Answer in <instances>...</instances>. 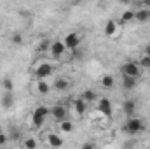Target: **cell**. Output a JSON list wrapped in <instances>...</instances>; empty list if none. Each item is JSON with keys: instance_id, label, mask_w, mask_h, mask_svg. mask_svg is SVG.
I'll return each instance as SVG.
<instances>
[{"instance_id": "obj_27", "label": "cell", "mask_w": 150, "mask_h": 149, "mask_svg": "<svg viewBox=\"0 0 150 149\" xmlns=\"http://www.w3.org/2000/svg\"><path fill=\"white\" fill-rule=\"evenodd\" d=\"M7 142H9V137H7L5 133H2V132H0V148L7 146Z\"/></svg>"}, {"instance_id": "obj_3", "label": "cell", "mask_w": 150, "mask_h": 149, "mask_svg": "<svg viewBox=\"0 0 150 149\" xmlns=\"http://www.w3.org/2000/svg\"><path fill=\"white\" fill-rule=\"evenodd\" d=\"M120 70H122V75H131V77H136V79L142 74V67H140L138 62H126Z\"/></svg>"}, {"instance_id": "obj_7", "label": "cell", "mask_w": 150, "mask_h": 149, "mask_svg": "<svg viewBox=\"0 0 150 149\" xmlns=\"http://www.w3.org/2000/svg\"><path fill=\"white\" fill-rule=\"evenodd\" d=\"M98 111L101 112L105 117H112V102L108 100V98H100V102H98Z\"/></svg>"}, {"instance_id": "obj_17", "label": "cell", "mask_w": 150, "mask_h": 149, "mask_svg": "<svg viewBox=\"0 0 150 149\" xmlns=\"http://www.w3.org/2000/svg\"><path fill=\"white\" fill-rule=\"evenodd\" d=\"M122 111H124V114L129 117V116H133L134 114V111H136V102L134 100H131V98H127L124 104H122Z\"/></svg>"}, {"instance_id": "obj_13", "label": "cell", "mask_w": 150, "mask_h": 149, "mask_svg": "<svg viewBox=\"0 0 150 149\" xmlns=\"http://www.w3.org/2000/svg\"><path fill=\"white\" fill-rule=\"evenodd\" d=\"M35 90H37L38 95H47L51 91V84L45 81V79H37V84H35Z\"/></svg>"}, {"instance_id": "obj_12", "label": "cell", "mask_w": 150, "mask_h": 149, "mask_svg": "<svg viewBox=\"0 0 150 149\" xmlns=\"http://www.w3.org/2000/svg\"><path fill=\"white\" fill-rule=\"evenodd\" d=\"M117 32H119V28H117V21L108 19V21L105 23V30H103L105 37H113V35H117Z\"/></svg>"}, {"instance_id": "obj_26", "label": "cell", "mask_w": 150, "mask_h": 149, "mask_svg": "<svg viewBox=\"0 0 150 149\" xmlns=\"http://www.w3.org/2000/svg\"><path fill=\"white\" fill-rule=\"evenodd\" d=\"M49 46H51V42H49V39H45V40H42V44H40L38 51H40V53H44V51H49Z\"/></svg>"}, {"instance_id": "obj_22", "label": "cell", "mask_w": 150, "mask_h": 149, "mask_svg": "<svg viewBox=\"0 0 150 149\" xmlns=\"http://www.w3.org/2000/svg\"><path fill=\"white\" fill-rule=\"evenodd\" d=\"M2 86H4V90H5V91H12V88H14V84H12V79H11V77H5V79H2Z\"/></svg>"}, {"instance_id": "obj_1", "label": "cell", "mask_w": 150, "mask_h": 149, "mask_svg": "<svg viewBox=\"0 0 150 149\" xmlns=\"http://www.w3.org/2000/svg\"><path fill=\"white\" fill-rule=\"evenodd\" d=\"M143 130H145L143 119L134 117V116H129V117H127V121H126V125H124V132H126L127 135H136V133H140V132H143Z\"/></svg>"}, {"instance_id": "obj_23", "label": "cell", "mask_w": 150, "mask_h": 149, "mask_svg": "<svg viewBox=\"0 0 150 149\" xmlns=\"http://www.w3.org/2000/svg\"><path fill=\"white\" fill-rule=\"evenodd\" d=\"M38 146V142L32 137V139H26L25 142H23V148H26V149H35Z\"/></svg>"}, {"instance_id": "obj_4", "label": "cell", "mask_w": 150, "mask_h": 149, "mask_svg": "<svg viewBox=\"0 0 150 149\" xmlns=\"http://www.w3.org/2000/svg\"><path fill=\"white\" fill-rule=\"evenodd\" d=\"M49 53H51L54 58H61V56L67 53V46H65V42H63V40H54V42H51V46H49Z\"/></svg>"}, {"instance_id": "obj_16", "label": "cell", "mask_w": 150, "mask_h": 149, "mask_svg": "<svg viewBox=\"0 0 150 149\" xmlns=\"http://www.w3.org/2000/svg\"><path fill=\"white\" fill-rule=\"evenodd\" d=\"M12 105H14V95H12V91H5L2 95V107L4 109H12Z\"/></svg>"}, {"instance_id": "obj_21", "label": "cell", "mask_w": 150, "mask_h": 149, "mask_svg": "<svg viewBox=\"0 0 150 149\" xmlns=\"http://www.w3.org/2000/svg\"><path fill=\"white\" fill-rule=\"evenodd\" d=\"M80 97H82V98H84L86 102H93V100L96 98V93H94L93 90H86V91H84V93H82Z\"/></svg>"}, {"instance_id": "obj_11", "label": "cell", "mask_w": 150, "mask_h": 149, "mask_svg": "<svg viewBox=\"0 0 150 149\" xmlns=\"http://www.w3.org/2000/svg\"><path fill=\"white\" fill-rule=\"evenodd\" d=\"M54 90L59 91V93L70 90V79H68V77H58V79L54 81Z\"/></svg>"}, {"instance_id": "obj_14", "label": "cell", "mask_w": 150, "mask_h": 149, "mask_svg": "<svg viewBox=\"0 0 150 149\" xmlns=\"http://www.w3.org/2000/svg\"><path fill=\"white\" fill-rule=\"evenodd\" d=\"M136 82H138V79H136V77L122 75V88H124V90H127V91L134 90V88H136Z\"/></svg>"}, {"instance_id": "obj_20", "label": "cell", "mask_w": 150, "mask_h": 149, "mask_svg": "<svg viewBox=\"0 0 150 149\" xmlns=\"http://www.w3.org/2000/svg\"><path fill=\"white\" fill-rule=\"evenodd\" d=\"M113 84H115V79H113V75L105 74L103 77H101V86H103L105 90H110V88H113Z\"/></svg>"}, {"instance_id": "obj_9", "label": "cell", "mask_w": 150, "mask_h": 149, "mask_svg": "<svg viewBox=\"0 0 150 149\" xmlns=\"http://www.w3.org/2000/svg\"><path fill=\"white\" fill-rule=\"evenodd\" d=\"M134 21L136 23H149L150 21V9L149 7H143V9L134 11Z\"/></svg>"}, {"instance_id": "obj_2", "label": "cell", "mask_w": 150, "mask_h": 149, "mask_svg": "<svg viewBox=\"0 0 150 149\" xmlns=\"http://www.w3.org/2000/svg\"><path fill=\"white\" fill-rule=\"evenodd\" d=\"M49 114H51V109H49V107L38 105L37 109L32 112V123H33V126H35V128L44 126V123H45V119H47Z\"/></svg>"}, {"instance_id": "obj_8", "label": "cell", "mask_w": 150, "mask_h": 149, "mask_svg": "<svg viewBox=\"0 0 150 149\" xmlns=\"http://www.w3.org/2000/svg\"><path fill=\"white\" fill-rule=\"evenodd\" d=\"M67 107L65 105H61V104H58V105H54L52 109H51V116L56 119V121H63V119H67Z\"/></svg>"}, {"instance_id": "obj_5", "label": "cell", "mask_w": 150, "mask_h": 149, "mask_svg": "<svg viewBox=\"0 0 150 149\" xmlns=\"http://www.w3.org/2000/svg\"><path fill=\"white\" fill-rule=\"evenodd\" d=\"M52 75V65L51 63H40L35 69V77L37 79H47Z\"/></svg>"}, {"instance_id": "obj_25", "label": "cell", "mask_w": 150, "mask_h": 149, "mask_svg": "<svg viewBox=\"0 0 150 149\" xmlns=\"http://www.w3.org/2000/svg\"><path fill=\"white\" fill-rule=\"evenodd\" d=\"M70 53H72V58H75V60H80V58H82V49H80V47L70 49Z\"/></svg>"}, {"instance_id": "obj_24", "label": "cell", "mask_w": 150, "mask_h": 149, "mask_svg": "<svg viewBox=\"0 0 150 149\" xmlns=\"http://www.w3.org/2000/svg\"><path fill=\"white\" fill-rule=\"evenodd\" d=\"M138 63H140V67H142V69H150V56H149V54H143V56H142V60H140Z\"/></svg>"}, {"instance_id": "obj_29", "label": "cell", "mask_w": 150, "mask_h": 149, "mask_svg": "<svg viewBox=\"0 0 150 149\" xmlns=\"http://www.w3.org/2000/svg\"><path fill=\"white\" fill-rule=\"evenodd\" d=\"M11 137H12L14 140H18V139H21V132H18V130H14V128H12V133H11Z\"/></svg>"}, {"instance_id": "obj_6", "label": "cell", "mask_w": 150, "mask_h": 149, "mask_svg": "<svg viewBox=\"0 0 150 149\" xmlns=\"http://www.w3.org/2000/svg\"><path fill=\"white\" fill-rule=\"evenodd\" d=\"M63 42H65L67 49H75V47H79V46H80V35H79L77 32H70V34H67V35H65Z\"/></svg>"}, {"instance_id": "obj_10", "label": "cell", "mask_w": 150, "mask_h": 149, "mask_svg": "<svg viewBox=\"0 0 150 149\" xmlns=\"http://www.w3.org/2000/svg\"><path fill=\"white\" fill-rule=\"evenodd\" d=\"M74 109L79 116H84V114L87 112V109H89V102H86L82 97H80V98H75L74 100Z\"/></svg>"}, {"instance_id": "obj_15", "label": "cell", "mask_w": 150, "mask_h": 149, "mask_svg": "<svg viewBox=\"0 0 150 149\" xmlns=\"http://www.w3.org/2000/svg\"><path fill=\"white\" fill-rule=\"evenodd\" d=\"M65 142H63V139L59 137V135H56V133H49L47 135V146L49 148H61Z\"/></svg>"}, {"instance_id": "obj_30", "label": "cell", "mask_w": 150, "mask_h": 149, "mask_svg": "<svg viewBox=\"0 0 150 149\" xmlns=\"http://www.w3.org/2000/svg\"><path fill=\"white\" fill-rule=\"evenodd\" d=\"M145 54H149V56H150V44L145 47Z\"/></svg>"}, {"instance_id": "obj_18", "label": "cell", "mask_w": 150, "mask_h": 149, "mask_svg": "<svg viewBox=\"0 0 150 149\" xmlns=\"http://www.w3.org/2000/svg\"><path fill=\"white\" fill-rule=\"evenodd\" d=\"M59 123V130H61V133H72L74 132V123L72 121H68V119H63V121H58Z\"/></svg>"}, {"instance_id": "obj_19", "label": "cell", "mask_w": 150, "mask_h": 149, "mask_svg": "<svg viewBox=\"0 0 150 149\" xmlns=\"http://www.w3.org/2000/svg\"><path fill=\"white\" fill-rule=\"evenodd\" d=\"M131 21H134V11H133V9H127V11L122 12V16H120V23L126 25V23H131Z\"/></svg>"}, {"instance_id": "obj_28", "label": "cell", "mask_w": 150, "mask_h": 149, "mask_svg": "<svg viewBox=\"0 0 150 149\" xmlns=\"http://www.w3.org/2000/svg\"><path fill=\"white\" fill-rule=\"evenodd\" d=\"M12 42L14 44H23V35L21 34H14L12 35Z\"/></svg>"}]
</instances>
